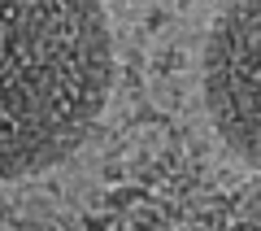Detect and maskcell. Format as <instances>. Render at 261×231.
I'll list each match as a JSON object with an SVG mask.
<instances>
[{
  "mask_svg": "<svg viewBox=\"0 0 261 231\" xmlns=\"http://www.w3.org/2000/svg\"><path fill=\"white\" fill-rule=\"evenodd\" d=\"M113 39L100 0H0V183L57 166L100 118Z\"/></svg>",
  "mask_w": 261,
  "mask_h": 231,
  "instance_id": "1",
  "label": "cell"
},
{
  "mask_svg": "<svg viewBox=\"0 0 261 231\" xmlns=\"http://www.w3.org/2000/svg\"><path fill=\"white\" fill-rule=\"evenodd\" d=\"M205 101L222 144L261 170V0H235L214 22Z\"/></svg>",
  "mask_w": 261,
  "mask_h": 231,
  "instance_id": "2",
  "label": "cell"
}]
</instances>
